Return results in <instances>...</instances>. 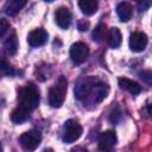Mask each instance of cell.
<instances>
[{
  "label": "cell",
  "mask_w": 152,
  "mask_h": 152,
  "mask_svg": "<svg viewBox=\"0 0 152 152\" xmlns=\"http://www.w3.org/2000/svg\"><path fill=\"white\" fill-rule=\"evenodd\" d=\"M18 101L20 107L28 109L30 112L39 104V91L33 83H27L18 93Z\"/></svg>",
  "instance_id": "1"
},
{
  "label": "cell",
  "mask_w": 152,
  "mask_h": 152,
  "mask_svg": "<svg viewBox=\"0 0 152 152\" xmlns=\"http://www.w3.org/2000/svg\"><path fill=\"white\" fill-rule=\"evenodd\" d=\"M68 89V82L64 76H61L58 81L56 82L55 87H52L49 90V103L53 108H59L64 100H65V94Z\"/></svg>",
  "instance_id": "2"
},
{
  "label": "cell",
  "mask_w": 152,
  "mask_h": 152,
  "mask_svg": "<svg viewBox=\"0 0 152 152\" xmlns=\"http://www.w3.org/2000/svg\"><path fill=\"white\" fill-rule=\"evenodd\" d=\"M96 81L97 80L95 77H84L78 80V82L75 84V97L80 101L88 99V96L93 91Z\"/></svg>",
  "instance_id": "3"
},
{
  "label": "cell",
  "mask_w": 152,
  "mask_h": 152,
  "mask_svg": "<svg viewBox=\"0 0 152 152\" xmlns=\"http://www.w3.org/2000/svg\"><path fill=\"white\" fill-rule=\"evenodd\" d=\"M83 133V128L82 126L75 121V120H68L64 124V134H63V141L65 144H72L75 142L77 139H80V137Z\"/></svg>",
  "instance_id": "4"
},
{
  "label": "cell",
  "mask_w": 152,
  "mask_h": 152,
  "mask_svg": "<svg viewBox=\"0 0 152 152\" xmlns=\"http://www.w3.org/2000/svg\"><path fill=\"white\" fill-rule=\"evenodd\" d=\"M40 141H42V135L36 129L27 131V132L23 133L19 137V142L21 144L23 148L26 150V151H28V152L34 151L39 146Z\"/></svg>",
  "instance_id": "5"
},
{
  "label": "cell",
  "mask_w": 152,
  "mask_h": 152,
  "mask_svg": "<svg viewBox=\"0 0 152 152\" xmlns=\"http://www.w3.org/2000/svg\"><path fill=\"white\" fill-rule=\"evenodd\" d=\"M89 56V48L82 42H77L70 48V58L75 64H82Z\"/></svg>",
  "instance_id": "6"
},
{
  "label": "cell",
  "mask_w": 152,
  "mask_h": 152,
  "mask_svg": "<svg viewBox=\"0 0 152 152\" xmlns=\"http://www.w3.org/2000/svg\"><path fill=\"white\" fill-rule=\"evenodd\" d=\"M147 43H148V38L144 32H134L129 37V48L134 52L144 51Z\"/></svg>",
  "instance_id": "7"
},
{
  "label": "cell",
  "mask_w": 152,
  "mask_h": 152,
  "mask_svg": "<svg viewBox=\"0 0 152 152\" xmlns=\"http://www.w3.org/2000/svg\"><path fill=\"white\" fill-rule=\"evenodd\" d=\"M46 40H48V32L43 28H36L31 31L27 36V43L32 48L42 46L46 43Z\"/></svg>",
  "instance_id": "8"
},
{
  "label": "cell",
  "mask_w": 152,
  "mask_h": 152,
  "mask_svg": "<svg viewBox=\"0 0 152 152\" xmlns=\"http://www.w3.org/2000/svg\"><path fill=\"white\" fill-rule=\"evenodd\" d=\"M55 20L61 28L66 30L71 23V12L66 7H59L55 12Z\"/></svg>",
  "instance_id": "9"
},
{
  "label": "cell",
  "mask_w": 152,
  "mask_h": 152,
  "mask_svg": "<svg viewBox=\"0 0 152 152\" xmlns=\"http://www.w3.org/2000/svg\"><path fill=\"white\" fill-rule=\"evenodd\" d=\"M116 144V134L114 131H106L99 138V148L102 151L110 150Z\"/></svg>",
  "instance_id": "10"
},
{
  "label": "cell",
  "mask_w": 152,
  "mask_h": 152,
  "mask_svg": "<svg viewBox=\"0 0 152 152\" xmlns=\"http://www.w3.org/2000/svg\"><path fill=\"white\" fill-rule=\"evenodd\" d=\"M132 13H133V6L127 1H122L116 6V14L122 23L128 21L132 18Z\"/></svg>",
  "instance_id": "11"
},
{
  "label": "cell",
  "mask_w": 152,
  "mask_h": 152,
  "mask_svg": "<svg viewBox=\"0 0 152 152\" xmlns=\"http://www.w3.org/2000/svg\"><path fill=\"white\" fill-rule=\"evenodd\" d=\"M118 82H119V86H120L121 89H125V90L129 91L133 95H138V94L141 93V87L137 82H134V81H132L129 78L121 77V78L118 80Z\"/></svg>",
  "instance_id": "12"
},
{
  "label": "cell",
  "mask_w": 152,
  "mask_h": 152,
  "mask_svg": "<svg viewBox=\"0 0 152 152\" xmlns=\"http://www.w3.org/2000/svg\"><path fill=\"white\" fill-rule=\"evenodd\" d=\"M107 42H108V45L112 48V49H116L121 45V42H122V36H121V32L118 27H112L108 33H107Z\"/></svg>",
  "instance_id": "13"
},
{
  "label": "cell",
  "mask_w": 152,
  "mask_h": 152,
  "mask_svg": "<svg viewBox=\"0 0 152 152\" xmlns=\"http://www.w3.org/2000/svg\"><path fill=\"white\" fill-rule=\"evenodd\" d=\"M78 7H80V10L82 11L83 14L93 15L97 11L99 4L95 0H81V1H78Z\"/></svg>",
  "instance_id": "14"
},
{
  "label": "cell",
  "mask_w": 152,
  "mask_h": 152,
  "mask_svg": "<svg viewBox=\"0 0 152 152\" xmlns=\"http://www.w3.org/2000/svg\"><path fill=\"white\" fill-rule=\"evenodd\" d=\"M28 118H30V110L24 107H20V106L17 107L11 114V120L14 124H21V122L26 121Z\"/></svg>",
  "instance_id": "15"
},
{
  "label": "cell",
  "mask_w": 152,
  "mask_h": 152,
  "mask_svg": "<svg viewBox=\"0 0 152 152\" xmlns=\"http://www.w3.org/2000/svg\"><path fill=\"white\" fill-rule=\"evenodd\" d=\"M25 5H26L25 0H10L5 5V12L8 15H15Z\"/></svg>",
  "instance_id": "16"
},
{
  "label": "cell",
  "mask_w": 152,
  "mask_h": 152,
  "mask_svg": "<svg viewBox=\"0 0 152 152\" xmlns=\"http://www.w3.org/2000/svg\"><path fill=\"white\" fill-rule=\"evenodd\" d=\"M18 46H19V43H18V38H17V34L15 33H12L6 39V42L4 43V50L10 56H12V55H14L17 52Z\"/></svg>",
  "instance_id": "17"
},
{
  "label": "cell",
  "mask_w": 152,
  "mask_h": 152,
  "mask_svg": "<svg viewBox=\"0 0 152 152\" xmlns=\"http://www.w3.org/2000/svg\"><path fill=\"white\" fill-rule=\"evenodd\" d=\"M106 32H107V31H106V25L100 24V25L94 30V32H93V38H94V40L101 42L102 38H104Z\"/></svg>",
  "instance_id": "18"
},
{
  "label": "cell",
  "mask_w": 152,
  "mask_h": 152,
  "mask_svg": "<svg viewBox=\"0 0 152 152\" xmlns=\"http://www.w3.org/2000/svg\"><path fill=\"white\" fill-rule=\"evenodd\" d=\"M0 72L7 74V75H13L15 71L12 69V66H11L7 62H5V61L0 59Z\"/></svg>",
  "instance_id": "19"
},
{
  "label": "cell",
  "mask_w": 152,
  "mask_h": 152,
  "mask_svg": "<svg viewBox=\"0 0 152 152\" xmlns=\"http://www.w3.org/2000/svg\"><path fill=\"white\" fill-rule=\"evenodd\" d=\"M8 28H10V23L6 19H0V38L7 32Z\"/></svg>",
  "instance_id": "20"
},
{
  "label": "cell",
  "mask_w": 152,
  "mask_h": 152,
  "mask_svg": "<svg viewBox=\"0 0 152 152\" xmlns=\"http://www.w3.org/2000/svg\"><path fill=\"white\" fill-rule=\"evenodd\" d=\"M89 26H90V24H89V21L86 20V19L80 20L78 24H77V27H78L80 31H87V30L89 28Z\"/></svg>",
  "instance_id": "21"
},
{
  "label": "cell",
  "mask_w": 152,
  "mask_h": 152,
  "mask_svg": "<svg viewBox=\"0 0 152 152\" xmlns=\"http://www.w3.org/2000/svg\"><path fill=\"white\" fill-rule=\"evenodd\" d=\"M140 77H141L146 83H148V84L151 83V77H152V76H151V71H150V70L142 71V72L140 74Z\"/></svg>",
  "instance_id": "22"
},
{
  "label": "cell",
  "mask_w": 152,
  "mask_h": 152,
  "mask_svg": "<svg viewBox=\"0 0 152 152\" xmlns=\"http://www.w3.org/2000/svg\"><path fill=\"white\" fill-rule=\"evenodd\" d=\"M139 7H140V11H146V10L150 7V2H148V1L139 2Z\"/></svg>",
  "instance_id": "23"
},
{
  "label": "cell",
  "mask_w": 152,
  "mask_h": 152,
  "mask_svg": "<svg viewBox=\"0 0 152 152\" xmlns=\"http://www.w3.org/2000/svg\"><path fill=\"white\" fill-rule=\"evenodd\" d=\"M44 152H53V150H52V148H46Z\"/></svg>",
  "instance_id": "24"
},
{
  "label": "cell",
  "mask_w": 152,
  "mask_h": 152,
  "mask_svg": "<svg viewBox=\"0 0 152 152\" xmlns=\"http://www.w3.org/2000/svg\"><path fill=\"white\" fill-rule=\"evenodd\" d=\"M0 152H2V145H1V142H0Z\"/></svg>",
  "instance_id": "25"
},
{
  "label": "cell",
  "mask_w": 152,
  "mask_h": 152,
  "mask_svg": "<svg viewBox=\"0 0 152 152\" xmlns=\"http://www.w3.org/2000/svg\"><path fill=\"white\" fill-rule=\"evenodd\" d=\"M82 152H88V151H87V150H83V151H82Z\"/></svg>",
  "instance_id": "26"
}]
</instances>
